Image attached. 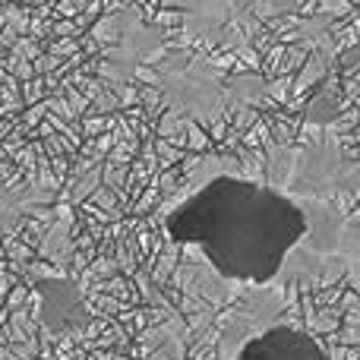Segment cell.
<instances>
[{
    "label": "cell",
    "instance_id": "2",
    "mask_svg": "<svg viewBox=\"0 0 360 360\" xmlns=\"http://www.w3.org/2000/svg\"><path fill=\"white\" fill-rule=\"evenodd\" d=\"M221 360H335L332 351L304 326L288 319H266L247 326L243 335L234 329L224 332Z\"/></svg>",
    "mask_w": 360,
    "mask_h": 360
},
{
    "label": "cell",
    "instance_id": "1",
    "mask_svg": "<svg viewBox=\"0 0 360 360\" xmlns=\"http://www.w3.org/2000/svg\"><path fill=\"white\" fill-rule=\"evenodd\" d=\"M162 231L218 278L256 291L360 281V221L316 193L288 190L231 165L180 193L162 215Z\"/></svg>",
    "mask_w": 360,
    "mask_h": 360
}]
</instances>
